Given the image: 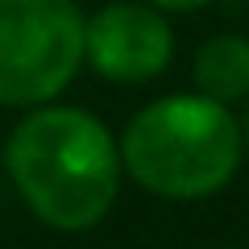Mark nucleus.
Here are the masks:
<instances>
[{"label":"nucleus","mask_w":249,"mask_h":249,"mask_svg":"<svg viewBox=\"0 0 249 249\" xmlns=\"http://www.w3.org/2000/svg\"><path fill=\"white\" fill-rule=\"evenodd\" d=\"M9 175L37 220L62 232L96 229L121 187V150L83 108H37L13 129Z\"/></svg>","instance_id":"f257e3e1"},{"label":"nucleus","mask_w":249,"mask_h":249,"mask_svg":"<svg viewBox=\"0 0 249 249\" xmlns=\"http://www.w3.org/2000/svg\"><path fill=\"white\" fill-rule=\"evenodd\" d=\"M241 124L208 96H166L145 104L121 137V166L154 196L204 199L241 166Z\"/></svg>","instance_id":"f03ea898"},{"label":"nucleus","mask_w":249,"mask_h":249,"mask_svg":"<svg viewBox=\"0 0 249 249\" xmlns=\"http://www.w3.org/2000/svg\"><path fill=\"white\" fill-rule=\"evenodd\" d=\"M83 21L75 0H0V104L58 96L83 67Z\"/></svg>","instance_id":"7ed1b4c3"},{"label":"nucleus","mask_w":249,"mask_h":249,"mask_svg":"<svg viewBox=\"0 0 249 249\" xmlns=\"http://www.w3.org/2000/svg\"><path fill=\"white\" fill-rule=\"evenodd\" d=\"M175 58V34L162 9L145 4H108L83 21V62L100 79L145 83L158 79Z\"/></svg>","instance_id":"20e7f679"},{"label":"nucleus","mask_w":249,"mask_h":249,"mask_svg":"<svg viewBox=\"0 0 249 249\" xmlns=\"http://www.w3.org/2000/svg\"><path fill=\"white\" fill-rule=\"evenodd\" d=\"M196 88L216 104H237L249 96V42L237 34H216L196 50Z\"/></svg>","instance_id":"39448f33"},{"label":"nucleus","mask_w":249,"mask_h":249,"mask_svg":"<svg viewBox=\"0 0 249 249\" xmlns=\"http://www.w3.org/2000/svg\"><path fill=\"white\" fill-rule=\"evenodd\" d=\"M150 4L162 13H196V9H204L208 0H150Z\"/></svg>","instance_id":"423d86ee"},{"label":"nucleus","mask_w":249,"mask_h":249,"mask_svg":"<svg viewBox=\"0 0 249 249\" xmlns=\"http://www.w3.org/2000/svg\"><path fill=\"white\" fill-rule=\"evenodd\" d=\"M241 137H245V142H249V112H245V129H241Z\"/></svg>","instance_id":"0eeeda50"}]
</instances>
